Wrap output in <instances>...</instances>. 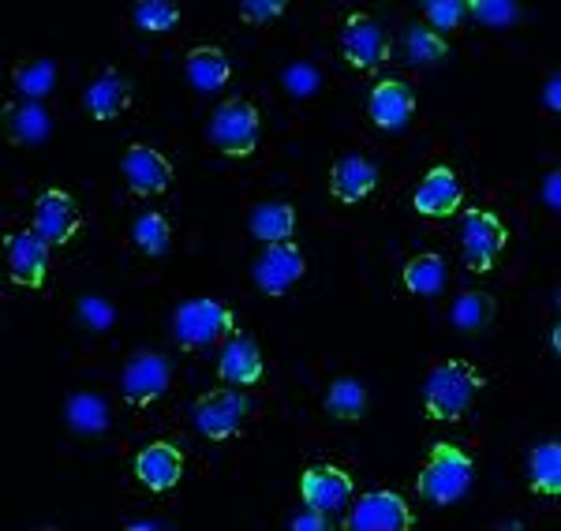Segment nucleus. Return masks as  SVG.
<instances>
[{
	"instance_id": "f257e3e1",
	"label": "nucleus",
	"mask_w": 561,
	"mask_h": 531,
	"mask_svg": "<svg viewBox=\"0 0 561 531\" xmlns=\"http://www.w3.org/2000/svg\"><path fill=\"white\" fill-rule=\"evenodd\" d=\"M472 480H476L472 457L454 442H438L431 449L415 487H420V498L431 501V506H449V501L465 498L468 487H472Z\"/></svg>"
},
{
	"instance_id": "f03ea898",
	"label": "nucleus",
	"mask_w": 561,
	"mask_h": 531,
	"mask_svg": "<svg viewBox=\"0 0 561 531\" xmlns=\"http://www.w3.org/2000/svg\"><path fill=\"white\" fill-rule=\"evenodd\" d=\"M479 385H483V378H479L476 367L438 363L427 374V382H423V408H427L431 419H442V423L460 419L472 408Z\"/></svg>"
},
{
	"instance_id": "7ed1b4c3",
	"label": "nucleus",
	"mask_w": 561,
	"mask_h": 531,
	"mask_svg": "<svg viewBox=\"0 0 561 531\" xmlns=\"http://www.w3.org/2000/svg\"><path fill=\"white\" fill-rule=\"evenodd\" d=\"M210 142L229 158H251L259 147V109L248 97H229L210 116Z\"/></svg>"
},
{
	"instance_id": "20e7f679",
	"label": "nucleus",
	"mask_w": 561,
	"mask_h": 531,
	"mask_svg": "<svg viewBox=\"0 0 561 531\" xmlns=\"http://www.w3.org/2000/svg\"><path fill=\"white\" fill-rule=\"evenodd\" d=\"M173 333L180 348H206L214 340H221L225 333H232V311L217 300H192L180 303Z\"/></svg>"
},
{
	"instance_id": "39448f33",
	"label": "nucleus",
	"mask_w": 561,
	"mask_h": 531,
	"mask_svg": "<svg viewBox=\"0 0 561 531\" xmlns=\"http://www.w3.org/2000/svg\"><path fill=\"white\" fill-rule=\"evenodd\" d=\"M412 512H409V501L393 490H375V494H364V498L352 506V517H348V531H404L412 528Z\"/></svg>"
},
{
	"instance_id": "423d86ee",
	"label": "nucleus",
	"mask_w": 561,
	"mask_h": 531,
	"mask_svg": "<svg viewBox=\"0 0 561 531\" xmlns=\"http://www.w3.org/2000/svg\"><path fill=\"white\" fill-rule=\"evenodd\" d=\"M243 416H248V401L237 390H214L195 404V427L203 430L210 442H225V438L240 435Z\"/></svg>"
},
{
	"instance_id": "0eeeda50",
	"label": "nucleus",
	"mask_w": 561,
	"mask_h": 531,
	"mask_svg": "<svg viewBox=\"0 0 561 531\" xmlns=\"http://www.w3.org/2000/svg\"><path fill=\"white\" fill-rule=\"evenodd\" d=\"M341 53L348 57L352 68L375 71L389 57V38L370 15H348L341 26Z\"/></svg>"
},
{
	"instance_id": "6e6552de",
	"label": "nucleus",
	"mask_w": 561,
	"mask_h": 531,
	"mask_svg": "<svg viewBox=\"0 0 561 531\" xmlns=\"http://www.w3.org/2000/svg\"><path fill=\"white\" fill-rule=\"evenodd\" d=\"M505 224L486 210H468L465 213V263L476 269V274H486L497 255L505 247Z\"/></svg>"
},
{
	"instance_id": "1a4fd4ad",
	"label": "nucleus",
	"mask_w": 561,
	"mask_h": 531,
	"mask_svg": "<svg viewBox=\"0 0 561 531\" xmlns=\"http://www.w3.org/2000/svg\"><path fill=\"white\" fill-rule=\"evenodd\" d=\"M300 494H304L307 509L337 512L352 501V475L333 464H311L300 480Z\"/></svg>"
},
{
	"instance_id": "9d476101",
	"label": "nucleus",
	"mask_w": 561,
	"mask_h": 531,
	"mask_svg": "<svg viewBox=\"0 0 561 531\" xmlns=\"http://www.w3.org/2000/svg\"><path fill=\"white\" fill-rule=\"evenodd\" d=\"M169 378H173V367H169L165 356L139 353L128 367H124L121 390L131 404H150L169 390Z\"/></svg>"
},
{
	"instance_id": "9b49d317",
	"label": "nucleus",
	"mask_w": 561,
	"mask_h": 531,
	"mask_svg": "<svg viewBox=\"0 0 561 531\" xmlns=\"http://www.w3.org/2000/svg\"><path fill=\"white\" fill-rule=\"evenodd\" d=\"M45 266H49V240L38 229H23L8 240V274H12V281L42 288Z\"/></svg>"
},
{
	"instance_id": "f8f14e48",
	"label": "nucleus",
	"mask_w": 561,
	"mask_h": 531,
	"mask_svg": "<svg viewBox=\"0 0 561 531\" xmlns=\"http://www.w3.org/2000/svg\"><path fill=\"white\" fill-rule=\"evenodd\" d=\"M370 120L378 124L382 131H401L412 124L415 113V94L404 79H382L375 90H370V102H367Z\"/></svg>"
},
{
	"instance_id": "ddd939ff",
	"label": "nucleus",
	"mask_w": 561,
	"mask_h": 531,
	"mask_svg": "<svg viewBox=\"0 0 561 531\" xmlns=\"http://www.w3.org/2000/svg\"><path fill=\"white\" fill-rule=\"evenodd\" d=\"M300 277H304V255H300V247H293V244H270L255 258V285L266 296L288 292Z\"/></svg>"
},
{
	"instance_id": "4468645a",
	"label": "nucleus",
	"mask_w": 561,
	"mask_h": 531,
	"mask_svg": "<svg viewBox=\"0 0 561 531\" xmlns=\"http://www.w3.org/2000/svg\"><path fill=\"white\" fill-rule=\"evenodd\" d=\"M121 173L135 195H161L173 184V165L153 147H131L121 161Z\"/></svg>"
},
{
	"instance_id": "2eb2a0df",
	"label": "nucleus",
	"mask_w": 561,
	"mask_h": 531,
	"mask_svg": "<svg viewBox=\"0 0 561 531\" xmlns=\"http://www.w3.org/2000/svg\"><path fill=\"white\" fill-rule=\"evenodd\" d=\"M34 229L42 232L49 244H68L79 232V206L65 192H42L34 199Z\"/></svg>"
},
{
	"instance_id": "dca6fc26",
	"label": "nucleus",
	"mask_w": 561,
	"mask_h": 531,
	"mask_svg": "<svg viewBox=\"0 0 561 531\" xmlns=\"http://www.w3.org/2000/svg\"><path fill=\"white\" fill-rule=\"evenodd\" d=\"M460 203H465L460 180L454 169H446V165L431 169L427 180L415 187V210H420L423 218H449V213L460 210Z\"/></svg>"
},
{
	"instance_id": "f3484780",
	"label": "nucleus",
	"mask_w": 561,
	"mask_h": 531,
	"mask_svg": "<svg viewBox=\"0 0 561 531\" xmlns=\"http://www.w3.org/2000/svg\"><path fill=\"white\" fill-rule=\"evenodd\" d=\"M135 475L147 490H173L184 475V457L176 446L169 442H153L135 457Z\"/></svg>"
},
{
	"instance_id": "a211bd4d",
	"label": "nucleus",
	"mask_w": 561,
	"mask_h": 531,
	"mask_svg": "<svg viewBox=\"0 0 561 531\" xmlns=\"http://www.w3.org/2000/svg\"><path fill=\"white\" fill-rule=\"evenodd\" d=\"M128 102H131V83L121 71H102L83 94V109L94 120H116V116L128 109Z\"/></svg>"
},
{
	"instance_id": "6ab92c4d",
	"label": "nucleus",
	"mask_w": 561,
	"mask_h": 531,
	"mask_svg": "<svg viewBox=\"0 0 561 531\" xmlns=\"http://www.w3.org/2000/svg\"><path fill=\"white\" fill-rule=\"evenodd\" d=\"M378 184V169L364 158H341L330 169V195L337 203H359L375 192Z\"/></svg>"
},
{
	"instance_id": "aec40b11",
	"label": "nucleus",
	"mask_w": 561,
	"mask_h": 531,
	"mask_svg": "<svg viewBox=\"0 0 561 531\" xmlns=\"http://www.w3.org/2000/svg\"><path fill=\"white\" fill-rule=\"evenodd\" d=\"M225 382L232 385H255L262 378V353L251 337H232L229 345L221 348V363H217Z\"/></svg>"
},
{
	"instance_id": "412c9836",
	"label": "nucleus",
	"mask_w": 561,
	"mask_h": 531,
	"mask_svg": "<svg viewBox=\"0 0 561 531\" xmlns=\"http://www.w3.org/2000/svg\"><path fill=\"white\" fill-rule=\"evenodd\" d=\"M187 79L203 90V94H210V90H221L225 83H229L232 76V65L229 57H225L217 45H198V49L187 53Z\"/></svg>"
},
{
	"instance_id": "4be33fe9",
	"label": "nucleus",
	"mask_w": 561,
	"mask_h": 531,
	"mask_svg": "<svg viewBox=\"0 0 561 531\" xmlns=\"http://www.w3.org/2000/svg\"><path fill=\"white\" fill-rule=\"evenodd\" d=\"M251 232L266 244H288L296 232V210L288 203H259L251 210Z\"/></svg>"
},
{
	"instance_id": "5701e85b",
	"label": "nucleus",
	"mask_w": 561,
	"mask_h": 531,
	"mask_svg": "<svg viewBox=\"0 0 561 531\" xmlns=\"http://www.w3.org/2000/svg\"><path fill=\"white\" fill-rule=\"evenodd\" d=\"M528 472H531V487L539 494H550L558 498L561 494V446L550 438V442H539L528 457Z\"/></svg>"
},
{
	"instance_id": "b1692460",
	"label": "nucleus",
	"mask_w": 561,
	"mask_h": 531,
	"mask_svg": "<svg viewBox=\"0 0 561 531\" xmlns=\"http://www.w3.org/2000/svg\"><path fill=\"white\" fill-rule=\"evenodd\" d=\"M68 427L79 430V435H102L108 427V401L98 397V393H76L65 408Z\"/></svg>"
},
{
	"instance_id": "393cba45",
	"label": "nucleus",
	"mask_w": 561,
	"mask_h": 531,
	"mask_svg": "<svg viewBox=\"0 0 561 531\" xmlns=\"http://www.w3.org/2000/svg\"><path fill=\"white\" fill-rule=\"evenodd\" d=\"M4 116H8V131H12V139H20V142H42L53 128L49 113H45V105H38V102L15 105V109L8 105Z\"/></svg>"
},
{
	"instance_id": "a878e982",
	"label": "nucleus",
	"mask_w": 561,
	"mask_h": 531,
	"mask_svg": "<svg viewBox=\"0 0 561 531\" xmlns=\"http://www.w3.org/2000/svg\"><path fill=\"white\" fill-rule=\"evenodd\" d=\"M364 404H367V393L356 378H337L325 393V416L333 419H345V423H356L364 416Z\"/></svg>"
},
{
	"instance_id": "bb28decb",
	"label": "nucleus",
	"mask_w": 561,
	"mask_h": 531,
	"mask_svg": "<svg viewBox=\"0 0 561 531\" xmlns=\"http://www.w3.org/2000/svg\"><path fill=\"white\" fill-rule=\"evenodd\" d=\"M404 285L415 296H438L446 288V263L438 255H415L404 266Z\"/></svg>"
},
{
	"instance_id": "cd10ccee",
	"label": "nucleus",
	"mask_w": 561,
	"mask_h": 531,
	"mask_svg": "<svg viewBox=\"0 0 561 531\" xmlns=\"http://www.w3.org/2000/svg\"><path fill=\"white\" fill-rule=\"evenodd\" d=\"M494 296H486V292H465L460 300L454 303V326L457 330H465V333H479V330H486L494 322Z\"/></svg>"
},
{
	"instance_id": "c85d7f7f",
	"label": "nucleus",
	"mask_w": 561,
	"mask_h": 531,
	"mask_svg": "<svg viewBox=\"0 0 561 531\" xmlns=\"http://www.w3.org/2000/svg\"><path fill=\"white\" fill-rule=\"evenodd\" d=\"M131 236L142 255H153V258L169 255V247H173V229H169V221L161 218V213H142V218L135 221Z\"/></svg>"
},
{
	"instance_id": "c756f323",
	"label": "nucleus",
	"mask_w": 561,
	"mask_h": 531,
	"mask_svg": "<svg viewBox=\"0 0 561 531\" xmlns=\"http://www.w3.org/2000/svg\"><path fill=\"white\" fill-rule=\"evenodd\" d=\"M15 86H20L31 102H38V97H45L53 86H57V65H53V60H45V57L26 60V65L15 68Z\"/></svg>"
},
{
	"instance_id": "7c9ffc66",
	"label": "nucleus",
	"mask_w": 561,
	"mask_h": 531,
	"mask_svg": "<svg viewBox=\"0 0 561 531\" xmlns=\"http://www.w3.org/2000/svg\"><path fill=\"white\" fill-rule=\"evenodd\" d=\"M446 57H449V45L442 34H434L431 26H412L409 31V60L415 68L442 65Z\"/></svg>"
},
{
	"instance_id": "2f4dec72",
	"label": "nucleus",
	"mask_w": 561,
	"mask_h": 531,
	"mask_svg": "<svg viewBox=\"0 0 561 531\" xmlns=\"http://www.w3.org/2000/svg\"><path fill=\"white\" fill-rule=\"evenodd\" d=\"M180 23V8L173 0H142L135 4V26L147 34H169Z\"/></svg>"
},
{
	"instance_id": "473e14b6",
	"label": "nucleus",
	"mask_w": 561,
	"mask_h": 531,
	"mask_svg": "<svg viewBox=\"0 0 561 531\" xmlns=\"http://www.w3.org/2000/svg\"><path fill=\"white\" fill-rule=\"evenodd\" d=\"M423 15L431 20L434 34H438V31H457V26L465 23V15H468V4H465V0H431V4H423Z\"/></svg>"
},
{
	"instance_id": "72a5a7b5",
	"label": "nucleus",
	"mask_w": 561,
	"mask_h": 531,
	"mask_svg": "<svg viewBox=\"0 0 561 531\" xmlns=\"http://www.w3.org/2000/svg\"><path fill=\"white\" fill-rule=\"evenodd\" d=\"M520 8L513 4V0H476V4H468V15H476L479 26H505L517 20Z\"/></svg>"
},
{
	"instance_id": "f704fd0d",
	"label": "nucleus",
	"mask_w": 561,
	"mask_h": 531,
	"mask_svg": "<svg viewBox=\"0 0 561 531\" xmlns=\"http://www.w3.org/2000/svg\"><path fill=\"white\" fill-rule=\"evenodd\" d=\"M280 83L288 86V94H293V97H311V94H319L322 76L311 65H293V68H285Z\"/></svg>"
},
{
	"instance_id": "c9c22d12",
	"label": "nucleus",
	"mask_w": 561,
	"mask_h": 531,
	"mask_svg": "<svg viewBox=\"0 0 561 531\" xmlns=\"http://www.w3.org/2000/svg\"><path fill=\"white\" fill-rule=\"evenodd\" d=\"M79 314H83V322L90 330H108V326H113V319H116L113 303L98 300V296H83V300H79Z\"/></svg>"
},
{
	"instance_id": "e433bc0d",
	"label": "nucleus",
	"mask_w": 561,
	"mask_h": 531,
	"mask_svg": "<svg viewBox=\"0 0 561 531\" xmlns=\"http://www.w3.org/2000/svg\"><path fill=\"white\" fill-rule=\"evenodd\" d=\"M285 15V0H251V4H240V20L243 23H266Z\"/></svg>"
},
{
	"instance_id": "4c0bfd02",
	"label": "nucleus",
	"mask_w": 561,
	"mask_h": 531,
	"mask_svg": "<svg viewBox=\"0 0 561 531\" xmlns=\"http://www.w3.org/2000/svg\"><path fill=\"white\" fill-rule=\"evenodd\" d=\"M293 528L296 531H325L330 528V520H325V512H319V509H307L304 517L293 520Z\"/></svg>"
},
{
	"instance_id": "58836bf2",
	"label": "nucleus",
	"mask_w": 561,
	"mask_h": 531,
	"mask_svg": "<svg viewBox=\"0 0 561 531\" xmlns=\"http://www.w3.org/2000/svg\"><path fill=\"white\" fill-rule=\"evenodd\" d=\"M542 199H547L550 210H561V173H547V184H542Z\"/></svg>"
},
{
	"instance_id": "ea45409f",
	"label": "nucleus",
	"mask_w": 561,
	"mask_h": 531,
	"mask_svg": "<svg viewBox=\"0 0 561 531\" xmlns=\"http://www.w3.org/2000/svg\"><path fill=\"white\" fill-rule=\"evenodd\" d=\"M542 102L550 105V109H561V76H550L547 79V90H542Z\"/></svg>"
}]
</instances>
